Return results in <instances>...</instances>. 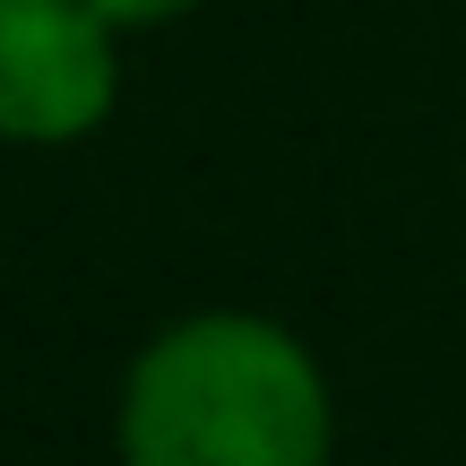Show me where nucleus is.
<instances>
[{"label":"nucleus","instance_id":"1","mask_svg":"<svg viewBox=\"0 0 466 466\" xmlns=\"http://www.w3.org/2000/svg\"><path fill=\"white\" fill-rule=\"evenodd\" d=\"M121 466H329L337 398L285 319L190 311L121 371Z\"/></svg>","mask_w":466,"mask_h":466},{"label":"nucleus","instance_id":"2","mask_svg":"<svg viewBox=\"0 0 466 466\" xmlns=\"http://www.w3.org/2000/svg\"><path fill=\"white\" fill-rule=\"evenodd\" d=\"M113 17L86 0H0V138L9 147H69L104 130L121 96Z\"/></svg>","mask_w":466,"mask_h":466},{"label":"nucleus","instance_id":"3","mask_svg":"<svg viewBox=\"0 0 466 466\" xmlns=\"http://www.w3.org/2000/svg\"><path fill=\"white\" fill-rule=\"evenodd\" d=\"M96 17H113L121 35L130 26H165V17H182V9H199V0H86Z\"/></svg>","mask_w":466,"mask_h":466}]
</instances>
